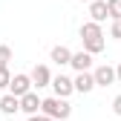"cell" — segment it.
Returning a JSON list of instances; mask_svg holds the SVG:
<instances>
[{
  "mask_svg": "<svg viewBox=\"0 0 121 121\" xmlns=\"http://www.w3.org/2000/svg\"><path fill=\"white\" fill-rule=\"evenodd\" d=\"M89 17H92V23H104V20H107L110 17V14H107V3H104V0H92V3H89Z\"/></svg>",
  "mask_w": 121,
  "mask_h": 121,
  "instance_id": "cell-10",
  "label": "cell"
},
{
  "mask_svg": "<svg viewBox=\"0 0 121 121\" xmlns=\"http://www.w3.org/2000/svg\"><path fill=\"white\" fill-rule=\"evenodd\" d=\"M40 115H46L49 121H66L72 115V104L64 98H40Z\"/></svg>",
  "mask_w": 121,
  "mask_h": 121,
  "instance_id": "cell-2",
  "label": "cell"
},
{
  "mask_svg": "<svg viewBox=\"0 0 121 121\" xmlns=\"http://www.w3.org/2000/svg\"><path fill=\"white\" fill-rule=\"evenodd\" d=\"M17 110H20V101L14 95H3V98H0V112H3V115H14Z\"/></svg>",
  "mask_w": 121,
  "mask_h": 121,
  "instance_id": "cell-11",
  "label": "cell"
},
{
  "mask_svg": "<svg viewBox=\"0 0 121 121\" xmlns=\"http://www.w3.org/2000/svg\"><path fill=\"white\" fill-rule=\"evenodd\" d=\"M115 81H121V64L115 66Z\"/></svg>",
  "mask_w": 121,
  "mask_h": 121,
  "instance_id": "cell-19",
  "label": "cell"
},
{
  "mask_svg": "<svg viewBox=\"0 0 121 121\" xmlns=\"http://www.w3.org/2000/svg\"><path fill=\"white\" fill-rule=\"evenodd\" d=\"M112 110H115V115H121V95L112 98Z\"/></svg>",
  "mask_w": 121,
  "mask_h": 121,
  "instance_id": "cell-17",
  "label": "cell"
},
{
  "mask_svg": "<svg viewBox=\"0 0 121 121\" xmlns=\"http://www.w3.org/2000/svg\"><path fill=\"white\" fill-rule=\"evenodd\" d=\"M49 58L55 60L58 66H66V64H69V58H72V52H69L66 46H52V52H49Z\"/></svg>",
  "mask_w": 121,
  "mask_h": 121,
  "instance_id": "cell-12",
  "label": "cell"
},
{
  "mask_svg": "<svg viewBox=\"0 0 121 121\" xmlns=\"http://www.w3.org/2000/svg\"><path fill=\"white\" fill-rule=\"evenodd\" d=\"M9 81H12L9 66H0V89H6V86H9Z\"/></svg>",
  "mask_w": 121,
  "mask_h": 121,
  "instance_id": "cell-14",
  "label": "cell"
},
{
  "mask_svg": "<svg viewBox=\"0 0 121 121\" xmlns=\"http://www.w3.org/2000/svg\"><path fill=\"white\" fill-rule=\"evenodd\" d=\"M110 38L121 40V20H112V26H110Z\"/></svg>",
  "mask_w": 121,
  "mask_h": 121,
  "instance_id": "cell-16",
  "label": "cell"
},
{
  "mask_svg": "<svg viewBox=\"0 0 121 121\" xmlns=\"http://www.w3.org/2000/svg\"><path fill=\"white\" fill-rule=\"evenodd\" d=\"M9 60H12V49L0 46V66H9Z\"/></svg>",
  "mask_w": 121,
  "mask_h": 121,
  "instance_id": "cell-15",
  "label": "cell"
},
{
  "mask_svg": "<svg viewBox=\"0 0 121 121\" xmlns=\"http://www.w3.org/2000/svg\"><path fill=\"white\" fill-rule=\"evenodd\" d=\"M81 43H84V52L86 55H98L104 52V46H107V40H104V29L98 23H84L81 26Z\"/></svg>",
  "mask_w": 121,
  "mask_h": 121,
  "instance_id": "cell-1",
  "label": "cell"
},
{
  "mask_svg": "<svg viewBox=\"0 0 121 121\" xmlns=\"http://www.w3.org/2000/svg\"><path fill=\"white\" fill-rule=\"evenodd\" d=\"M17 101H20V112H26V115H38V112H40V98H38L35 89L26 92L23 98H17Z\"/></svg>",
  "mask_w": 121,
  "mask_h": 121,
  "instance_id": "cell-7",
  "label": "cell"
},
{
  "mask_svg": "<svg viewBox=\"0 0 121 121\" xmlns=\"http://www.w3.org/2000/svg\"><path fill=\"white\" fill-rule=\"evenodd\" d=\"M72 89H75V92H81V95L92 92V89H95L92 72H78V78H72Z\"/></svg>",
  "mask_w": 121,
  "mask_h": 121,
  "instance_id": "cell-8",
  "label": "cell"
},
{
  "mask_svg": "<svg viewBox=\"0 0 121 121\" xmlns=\"http://www.w3.org/2000/svg\"><path fill=\"white\" fill-rule=\"evenodd\" d=\"M29 121H49V118H46V115H40V112H38V115H29Z\"/></svg>",
  "mask_w": 121,
  "mask_h": 121,
  "instance_id": "cell-18",
  "label": "cell"
},
{
  "mask_svg": "<svg viewBox=\"0 0 121 121\" xmlns=\"http://www.w3.org/2000/svg\"><path fill=\"white\" fill-rule=\"evenodd\" d=\"M49 86L55 89V98H64V101L75 92V89H72V78L64 75V72H60V75H52V84H49Z\"/></svg>",
  "mask_w": 121,
  "mask_h": 121,
  "instance_id": "cell-3",
  "label": "cell"
},
{
  "mask_svg": "<svg viewBox=\"0 0 121 121\" xmlns=\"http://www.w3.org/2000/svg\"><path fill=\"white\" fill-rule=\"evenodd\" d=\"M107 3V14L112 20H121V0H104Z\"/></svg>",
  "mask_w": 121,
  "mask_h": 121,
  "instance_id": "cell-13",
  "label": "cell"
},
{
  "mask_svg": "<svg viewBox=\"0 0 121 121\" xmlns=\"http://www.w3.org/2000/svg\"><path fill=\"white\" fill-rule=\"evenodd\" d=\"M26 92H32V81H29V75H12V81H9V95L14 98H23Z\"/></svg>",
  "mask_w": 121,
  "mask_h": 121,
  "instance_id": "cell-4",
  "label": "cell"
},
{
  "mask_svg": "<svg viewBox=\"0 0 121 121\" xmlns=\"http://www.w3.org/2000/svg\"><path fill=\"white\" fill-rule=\"evenodd\" d=\"M92 81H95V86H110V84H115V66H110V64L95 66Z\"/></svg>",
  "mask_w": 121,
  "mask_h": 121,
  "instance_id": "cell-6",
  "label": "cell"
},
{
  "mask_svg": "<svg viewBox=\"0 0 121 121\" xmlns=\"http://www.w3.org/2000/svg\"><path fill=\"white\" fill-rule=\"evenodd\" d=\"M84 3H92V0H84Z\"/></svg>",
  "mask_w": 121,
  "mask_h": 121,
  "instance_id": "cell-20",
  "label": "cell"
},
{
  "mask_svg": "<svg viewBox=\"0 0 121 121\" xmlns=\"http://www.w3.org/2000/svg\"><path fill=\"white\" fill-rule=\"evenodd\" d=\"M69 66H72L75 72H89V66H92V55H86L84 49H81V52H72Z\"/></svg>",
  "mask_w": 121,
  "mask_h": 121,
  "instance_id": "cell-9",
  "label": "cell"
},
{
  "mask_svg": "<svg viewBox=\"0 0 121 121\" xmlns=\"http://www.w3.org/2000/svg\"><path fill=\"white\" fill-rule=\"evenodd\" d=\"M29 81H32L35 89L49 86V84H52V72H49V66H46V64H38V66L32 69V75H29Z\"/></svg>",
  "mask_w": 121,
  "mask_h": 121,
  "instance_id": "cell-5",
  "label": "cell"
}]
</instances>
